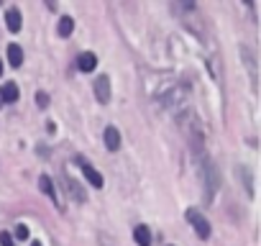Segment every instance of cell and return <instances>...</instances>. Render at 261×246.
<instances>
[{
  "mask_svg": "<svg viewBox=\"0 0 261 246\" xmlns=\"http://www.w3.org/2000/svg\"><path fill=\"white\" fill-rule=\"evenodd\" d=\"M33 100H36V105L44 110V108H49V93H44V90H39L36 93V98H33Z\"/></svg>",
  "mask_w": 261,
  "mask_h": 246,
  "instance_id": "16",
  "label": "cell"
},
{
  "mask_svg": "<svg viewBox=\"0 0 261 246\" xmlns=\"http://www.w3.org/2000/svg\"><path fill=\"white\" fill-rule=\"evenodd\" d=\"M200 177H202V185H205V205L213 203L215 193L220 187V174H218V167L210 156H202V164H200Z\"/></svg>",
  "mask_w": 261,
  "mask_h": 246,
  "instance_id": "1",
  "label": "cell"
},
{
  "mask_svg": "<svg viewBox=\"0 0 261 246\" xmlns=\"http://www.w3.org/2000/svg\"><path fill=\"white\" fill-rule=\"evenodd\" d=\"M3 105H5V103H3V93H0V108H3Z\"/></svg>",
  "mask_w": 261,
  "mask_h": 246,
  "instance_id": "19",
  "label": "cell"
},
{
  "mask_svg": "<svg viewBox=\"0 0 261 246\" xmlns=\"http://www.w3.org/2000/svg\"><path fill=\"white\" fill-rule=\"evenodd\" d=\"M95 67H97V57L93 51H85V54H79V57H77V70L79 72H93Z\"/></svg>",
  "mask_w": 261,
  "mask_h": 246,
  "instance_id": "8",
  "label": "cell"
},
{
  "mask_svg": "<svg viewBox=\"0 0 261 246\" xmlns=\"http://www.w3.org/2000/svg\"><path fill=\"white\" fill-rule=\"evenodd\" d=\"M105 147H108L110 151H118V147H120V133H118L116 126H108V128H105Z\"/></svg>",
  "mask_w": 261,
  "mask_h": 246,
  "instance_id": "9",
  "label": "cell"
},
{
  "mask_svg": "<svg viewBox=\"0 0 261 246\" xmlns=\"http://www.w3.org/2000/svg\"><path fill=\"white\" fill-rule=\"evenodd\" d=\"M74 164H79V170H82V174L87 177V182L93 185V187H97V190L103 187V174H100V172L95 170V167L85 159L82 154H77V156H74Z\"/></svg>",
  "mask_w": 261,
  "mask_h": 246,
  "instance_id": "3",
  "label": "cell"
},
{
  "mask_svg": "<svg viewBox=\"0 0 261 246\" xmlns=\"http://www.w3.org/2000/svg\"><path fill=\"white\" fill-rule=\"evenodd\" d=\"M16 239L18 241H26L28 239V228L24 226V223H18V226H16Z\"/></svg>",
  "mask_w": 261,
  "mask_h": 246,
  "instance_id": "17",
  "label": "cell"
},
{
  "mask_svg": "<svg viewBox=\"0 0 261 246\" xmlns=\"http://www.w3.org/2000/svg\"><path fill=\"white\" fill-rule=\"evenodd\" d=\"M236 172H238V177H243L246 193H248V195H254V177H251V172H248V170H246V167H243V164H241V167H238V170H236Z\"/></svg>",
  "mask_w": 261,
  "mask_h": 246,
  "instance_id": "15",
  "label": "cell"
},
{
  "mask_svg": "<svg viewBox=\"0 0 261 246\" xmlns=\"http://www.w3.org/2000/svg\"><path fill=\"white\" fill-rule=\"evenodd\" d=\"M8 62H10V67H21V64H24V49H21L18 44H10V47H8Z\"/></svg>",
  "mask_w": 261,
  "mask_h": 246,
  "instance_id": "12",
  "label": "cell"
},
{
  "mask_svg": "<svg viewBox=\"0 0 261 246\" xmlns=\"http://www.w3.org/2000/svg\"><path fill=\"white\" fill-rule=\"evenodd\" d=\"M56 31H59V36H62V39H67V36H70V33L74 31V21H72L70 16H62V18H59V26H56Z\"/></svg>",
  "mask_w": 261,
  "mask_h": 246,
  "instance_id": "14",
  "label": "cell"
},
{
  "mask_svg": "<svg viewBox=\"0 0 261 246\" xmlns=\"http://www.w3.org/2000/svg\"><path fill=\"white\" fill-rule=\"evenodd\" d=\"M39 190H41L44 195H49V197H51V203L59 208V210H64V205L59 203V193H56V185H54V180H51L49 174H41V177H39Z\"/></svg>",
  "mask_w": 261,
  "mask_h": 246,
  "instance_id": "4",
  "label": "cell"
},
{
  "mask_svg": "<svg viewBox=\"0 0 261 246\" xmlns=\"http://www.w3.org/2000/svg\"><path fill=\"white\" fill-rule=\"evenodd\" d=\"M31 246H41V244H39V241H36V244H31Z\"/></svg>",
  "mask_w": 261,
  "mask_h": 246,
  "instance_id": "21",
  "label": "cell"
},
{
  "mask_svg": "<svg viewBox=\"0 0 261 246\" xmlns=\"http://www.w3.org/2000/svg\"><path fill=\"white\" fill-rule=\"evenodd\" d=\"M95 95H97V103H103V105L110 103V77L108 74H100L95 80Z\"/></svg>",
  "mask_w": 261,
  "mask_h": 246,
  "instance_id": "5",
  "label": "cell"
},
{
  "mask_svg": "<svg viewBox=\"0 0 261 246\" xmlns=\"http://www.w3.org/2000/svg\"><path fill=\"white\" fill-rule=\"evenodd\" d=\"M133 239L139 246H151V231L149 226H136L133 228Z\"/></svg>",
  "mask_w": 261,
  "mask_h": 246,
  "instance_id": "10",
  "label": "cell"
},
{
  "mask_svg": "<svg viewBox=\"0 0 261 246\" xmlns=\"http://www.w3.org/2000/svg\"><path fill=\"white\" fill-rule=\"evenodd\" d=\"M241 54H243V59H246L248 72H251V82H254V87H256V57H254V51L248 49V47H243V49H241Z\"/></svg>",
  "mask_w": 261,
  "mask_h": 246,
  "instance_id": "13",
  "label": "cell"
},
{
  "mask_svg": "<svg viewBox=\"0 0 261 246\" xmlns=\"http://www.w3.org/2000/svg\"><path fill=\"white\" fill-rule=\"evenodd\" d=\"M5 24H8V31H13V33H18L21 26H24V16H21V10L16 5L5 10Z\"/></svg>",
  "mask_w": 261,
  "mask_h": 246,
  "instance_id": "7",
  "label": "cell"
},
{
  "mask_svg": "<svg viewBox=\"0 0 261 246\" xmlns=\"http://www.w3.org/2000/svg\"><path fill=\"white\" fill-rule=\"evenodd\" d=\"M0 246H16L13 236H10L8 231H0Z\"/></svg>",
  "mask_w": 261,
  "mask_h": 246,
  "instance_id": "18",
  "label": "cell"
},
{
  "mask_svg": "<svg viewBox=\"0 0 261 246\" xmlns=\"http://www.w3.org/2000/svg\"><path fill=\"white\" fill-rule=\"evenodd\" d=\"M0 74H3V59H0Z\"/></svg>",
  "mask_w": 261,
  "mask_h": 246,
  "instance_id": "20",
  "label": "cell"
},
{
  "mask_svg": "<svg viewBox=\"0 0 261 246\" xmlns=\"http://www.w3.org/2000/svg\"><path fill=\"white\" fill-rule=\"evenodd\" d=\"M62 180H64V187H67V193H70V197L77 200V203H85V200H87V193H85V190L79 187L70 174H62Z\"/></svg>",
  "mask_w": 261,
  "mask_h": 246,
  "instance_id": "6",
  "label": "cell"
},
{
  "mask_svg": "<svg viewBox=\"0 0 261 246\" xmlns=\"http://www.w3.org/2000/svg\"><path fill=\"white\" fill-rule=\"evenodd\" d=\"M0 93H3V103H16L21 98V90H18L16 82H8L5 87H0Z\"/></svg>",
  "mask_w": 261,
  "mask_h": 246,
  "instance_id": "11",
  "label": "cell"
},
{
  "mask_svg": "<svg viewBox=\"0 0 261 246\" xmlns=\"http://www.w3.org/2000/svg\"><path fill=\"white\" fill-rule=\"evenodd\" d=\"M187 221L192 223V228H195V233L200 239H210V223H208V218L200 213L197 208H190L187 210Z\"/></svg>",
  "mask_w": 261,
  "mask_h": 246,
  "instance_id": "2",
  "label": "cell"
}]
</instances>
